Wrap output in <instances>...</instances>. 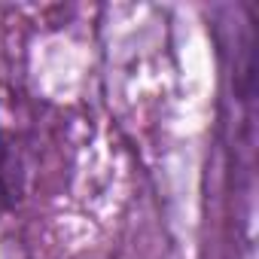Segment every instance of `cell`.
<instances>
[{"instance_id":"cell-1","label":"cell","mask_w":259,"mask_h":259,"mask_svg":"<svg viewBox=\"0 0 259 259\" xmlns=\"http://www.w3.org/2000/svg\"><path fill=\"white\" fill-rule=\"evenodd\" d=\"M22 192V165L13 150V141L0 144V213H4L13 201H19Z\"/></svg>"}]
</instances>
